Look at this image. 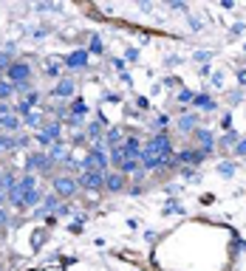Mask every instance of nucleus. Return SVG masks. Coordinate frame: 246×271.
Returning a JSON list of instances; mask_svg holds the SVG:
<instances>
[{
    "label": "nucleus",
    "instance_id": "obj_1",
    "mask_svg": "<svg viewBox=\"0 0 246 271\" xmlns=\"http://www.w3.org/2000/svg\"><path fill=\"white\" fill-rule=\"evenodd\" d=\"M3 79H9L11 85H31V79H34V68H31V62L28 60H14L6 68Z\"/></svg>",
    "mask_w": 246,
    "mask_h": 271
},
{
    "label": "nucleus",
    "instance_id": "obj_2",
    "mask_svg": "<svg viewBox=\"0 0 246 271\" xmlns=\"http://www.w3.org/2000/svg\"><path fill=\"white\" fill-rule=\"evenodd\" d=\"M34 141L40 144L43 150H48V147H54L57 141H62V122H57V119H48V122L37 130V136H34Z\"/></svg>",
    "mask_w": 246,
    "mask_h": 271
},
{
    "label": "nucleus",
    "instance_id": "obj_3",
    "mask_svg": "<svg viewBox=\"0 0 246 271\" xmlns=\"http://www.w3.org/2000/svg\"><path fill=\"white\" fill-rule=\"evenodd\" d=\"M51 186H54V195L60 198V201H71L74 195L79 192V184H77V178L74 175H51Z\"/></svg>",
    "mask_w": 246,
    "mask_h": 271
},
{
    "label": "nucleus",
    "instance_id": "obj_4",
    "mask_svg": "<svg viewBox=\"0 0 246 271\" xmlns=\"http://www.w3.org/2000/svg\"><path fill=\"white\" fill-rule=\"evenodd\" d=\"M77 184H79V192H99V189H105V173L85 170V173L77 175Z\"/></svg>",
    "mask_w": 246,
    "mask_h": 271
},
{
    "label": "nucleus",
    "instance_id": "obj_5",
    "mask_svg": "<svg viewBox=\"0 0 246 271\" xmlns=\"http://www.w3.org/2000/svg\"><path fill=\"white\" fill-rule=\"evenodd\" d=\"M88 65H91V54L85 48H77V51L62 57V68H68V71H88Z\"/></svg>",
    "mask_w": 246,
    "mask_h": 271
},
{
    "label": "nucleus",
    "instance_id": "obj_6",
    "mask_svg": "<svg viewBox=\"0 0 246 271\" xmlns=\"http://www.w3.org/2000/svg\"><path fill=\"white\" fill-rule=\"evenodd\" d=\"M193 139H195V147L204 150V156H207V158L215 153V141H218V136H215L210 127H198V130L193 133Z\"/></svg>",
    "mask_w": 246,
    "mask_h": 271
},
{
    "label": "nucleus",
    "instance_id": "obj_7",
    "mask_svg": "<svg viewBox=\"0 0 246 271\" xmlns=\"http://www.w3.org/2000/svg\"><path fill=\"white\" fill-rule=\"evenodd\" d=\"M139 167L144 173H158V170H164V156H158L156 150H150V147H141Z\"/></svg>",
    "mask_w": 246,
    "mask_h": 271
},
{
    "label": "nucleus",
    "instance_id": "obj_8",
    "mask_svg": "<svg viewBox=\"0 0 246 271\" xmlns=\"http://www.w3.org/2000/svg\"><path fill=\"white\" fill-rule=\"evenodd\" d=\"M204 150H198V147H184V150H178L176 153V161H178V167H198V164H204Z\"/></svg>",
    "mask_w": 246,
    "mask_h": 271
},
{
    "label": "nucleus",
    "instance_id": "obj_9",
    "mask_svg": "<svg viewBox=\"0 0 246 271\" xmlns=\"http://www.w3.org/2000/svg\"><path fill=\"white\" fill-rule=\"evenodd\" d=\"M127 189V178H124L122 173H116V170H108L105 173V192L111 195H119Z\"/></svg>",
    "mask_w": 246,
    "mask_h": 271
},
{
    "label": "nucleus",
    "instance_id": "obj_10",
    "mask_svg": "<svg viewBox=\"0 0 246 271\" xmlns=\"http://www.w3.org/2000/svg\"><path fill=\"white\" fill-rule=\"evenodd\" d=\"M74 93H77V82H74L71 77L57 79V85H54V90H51L54 99H71Z\"/></svg>",
    "mask_w": 246,
    "mask_h": 271
},
{
    "label": "nucleus",
    "instance_id": "obj_11",
    "mask_svg": "<svg viewBox=\"0 0 246 271\" xmlns=\"http://www.w3.org/2000/svg\"><path fill=\"white\" fill-rule=\"evenodd\" d=\"M43 77H48V79H62L65 77V68H62L60 57H48V60L43 62Z\"/></svg>",
    "mask_w": 246,
    "mask_h": 271
},
{
    "label": "nucleus",
    "instance_id": "obj_12",
    "mask_svg": "<svg viewBox=\"0 0 246 271\" xmlns=\"http://www.w3.org/2000/svg\"><path fill=\"white\" fill-rule=\"evenodd\" d=\"M60 203H62V201L57 198V195H54V192H48V195L43 198V203H40V206L34 209V218H45V215H54Z\"/></svg>",
    "mask_w": 246,
    "mask_h": 271
},
{
    "label": "nucleus",
    "instance_id": "obj_13",
    "mask_svg": "<svg viewBox=\"0 0 246 271\" xmlns=\"http://www.w3.org/2000/svg\"><path fill=\"white\" fill-rule=\"evenodd\" d=\"M102 136H105V122H102V119H94V122L85 124V139H88L91 144H99Z\"/></svg>",
    "mask_w": 246,
    "mask_h": 271
},
{
    "label": "nucleus",
    "instance_id": "obj_14",
    "mask_svg": "<svg viewBox=\"0 0 246 271\" xmlns=\"http://www.w3.org/2000/svg\"><path fill=\"white\" fill-rule=\"evenodd\" d=\"M122 147H124V156H127V158H136V161H139V158H141V147H144V141H141L139 136H124Z\"/></svg>",
    "mask_w": 246,
    "mask_h": 271
},
{
    "label": "nucleus",
    "instance_id": "obj_15",
    "mask_svg": "<svg viewBox=\"0 0 246 271\" xmlns=\"http://www.w3.org/2000/svg\"><path fill=\"white\" fill-rule=\"evenodd\" d=\"M45 192H43V186H37V189H28L26 195H23V201H20V209H37L40 203H43Z\"/></svg>",
    "mask_w": 246,
    "mask_h": 271
},
{
    "label": "nucleus",
    "instance_id": "obj_16",
    "mask_svg": "<svg viewBox=\"0 0 246 271\" xmlns=\"http://www.w3.org/2000/svg\"><path fill=\"white\" fill-rule=\"evenodd\" d=\"M45 153H48V158H51L54 164H60V167H62L65 161H68V153H71V147L65 144V141H57V144H54V147H48Z\"/></svg>",
    "mask_w": 246,
    "mask_h": 271
},
{
    "label": "nucleus",
    "instance_id": "obj_17",
    "mask_svg": "<svg viewBox=\"0 0 246 271\" xmlns=\"http://www.w3.org/2000/svg\"><path fill=\"white\" fill-rule=\"evenodd\" d=\"M124 141V133H122V127H108L105 130V136H102V147L105 150H111V147H119Z\"/></svg>",
    "mask_w": 246,
    "mask_h": 271
},
{
    "label": "nucleus",
    "instance_id": "obj_18",
    "mask_svg": "<svg viewBox=\"0 0 246 271\" xmlns=\"http://www.w3.org/2000/svg\"><path fill=\"white\" fill-rule=\"evenodd\" d=\"M178 130H181V136H190V133L198 130V113H184L178 116Z\"/></svg>",
    "mask_w": 246,
    "mask_h": 271
},
{
    "label": "nucleus",
    "instance_id": "obj_19",
    "mask_svg": "<svg viewBox=\"0 0 246 271\" xmlns=\"http://www.w3.org/2000/svg\"><path fill=\"white\" fill-rule=\"evenodd\" d=\"M20 127H23V119L14 116V113H9V116H3V119H0V133H6V136L17 133Z\"/></svg>",
    "mask_w": 246,
    "mask_h": 271
},
{
    "label": "nucleus",
    "instance_id": "obj_20",
    "mask_svg": "<svg viewBox=\"0 0 246 271\" xmlns=\"http://www.w3.org/2000/svg\"><path fill=\"white\" fill-rule=\"evenodd\" d=\"M238 139H241V133H238V130H224V136H218V141H215V147L232 150L238 144Z\"/></svg>",
    "mask_w": 246,
    "mask_h": 271
},
{
    "label": "nucleus",
    "instance_id": "obj_21",
    "mask_svg": "<svg viewBox=\"0 0 246 271\" xmlns=\"http://www.w3.org/2000/svg\"><path fill=\"white\" fill-rule=\"evenodd\" d=\"M43 124H45V113H43V110H37V107L26 116V119H23V127H31V130H40Z\"/></svg>",
    "mask_w": 246,
    "mask_h": 271
},
{
    "label": "nucleus",
    "instance_id": "obj_22",
    "mask_svg": "<svg viewBox=\"0 0 246 271\" xmlns=\"http://www.w3.org/2000/svg\"><path fill=\"white\" fill-rule=\"evenodd\" d=\"M193 105H195V107H201V110H215V107H218V102H215V99L207 93V90H204V93H195Z\"/></svg>",
    "mask_w": 246,
    "mask_h": 271
},
{
    "label": "nucleus",
    "instance_id": "obj_23",
    "mask_svg": "<svg viewBox=\"0 0 246 271\" xmlns=\"http://www.w3.org/2000/svg\"><path fill=\"white\" fill-rule=\"evenodd\" d=\"M11 62H14V43H6L3 51H0V71L6 74V68H9Z\"/></svg>",
    "mask_w": 246,
    "mask_h": 271
},
{
    "label": "nucleus",
    "instance_id": "obj_24",
    "mask_svg": "<svg viewBox=\"0 0 246 271\" xmlns=\"http://www.w3.org/2000/svg\"><path fill=\"white\" fill-rule=\"evenodd\" d=\"M124 158H127V156H124V147H122V144L108 150V161H111V167H114V170H119V167H122Z\"/></svg>",
    "mask_w": 246,
    "mask_h": 271
},
{
    "label": "nucleus",
    "instance_id": "obj_25",
    "mask_svg": "<svg viewBox=\"0 0 246 271\" xmlns=\"http://www.w3.org/2000/svg\"><path fill=\"white\" fill-rule=\"evenodd\" d=\"M68 113H71V116H77V119H85V113H88V105H85L82 99H71Z\"/></svg>",
    "mask_w": 246,
    "mask_h": 271
},
{
    "label": "nucleus",
    "instance_id": "obj_26",
    "mask_svg": "<svg viewBox=\"0 0 246 271\" xmlns=\"http://www.w3.org/2000/svg\"><path fill=\"white\" fill-rule=\"evenodd\" d=\"M139 170H141V167H139V161H136V158H124V161H122V167H119L116 173H122L124 178H127V175H136Z\"/></svg>",
    "mask_w": 246,
    "mask_h": 271
},
{
    "label": "nucleus",
    "instance_id": "obj_27",
    "mask_svg": "<svg viewBox=\"0 0 246 271\" xmlns=\"http://www.w3.org/2000/svg\"><path fill=\"white\" fill-rule=\"evenodd\" d=\"M11 96H14V85L9 79H0V102H9Z\"/></svg>",
    "mask_w": 246,
    "mask_h": 271
},
{
    "label": "nucleus",
    "instance_id": "obj_28",
    "mask_svg": "<svg viewBox=\"0 0 246 271\" xmlns=\"http://www.w3.org/2000/svg\"><path fill=\"white\" fill-rule=\"evenodd\" d=\"M235 170H238L235 161H221L218 164V173L224 175V178H235Z\"/></svg>",
    "mask_w": 246,
    "mask_h": 271
},
{
    "label": "nucleus",
    "instance_id": "obj_29",
    "mask_svg": "<svg viewBox=\"0 0 246 271\" xmlns=\"http://www.w3.org/2000/svg\"><path fill=\"white\" fill-rule=\"evenodd\" d=\"M178 105H193V99H195V90H190V88H181L178 90Z\"/></svg>",
    "mask_w": 246,
    "mask_h": 271
},
{
    "label": "nucleus",
    "instance_id": "obj_30",
    "mask_svg": "<svg viewBox=\"0 0 246 271\" xmlns=\"http://www.w3.org/2000/svg\"><path fill=\"white\" fill-rule=\"evenodd\" d=\"M164 215H184V206L173 198V201H167V206H164Z\"/></svg>",
    "mask_w": 246,
    "mask_h": 271
},
{
    "label": "nucleus",
    "instance_id": "obj_31",
    "mask_svg": "<svg viewBox=\"0 0 246 271\" xmlns=\"http://www.w3.org/2000/svg\"><path fill=\"white\" fill-rule=\"evenodd\" d=\"M9 150H14V136L0 133V153H9Z\"/></svg>",
    "mask_w": 246,
    "mask_h": 271
},
{
    "label": "nucleus",
    "instance_id": "obj_32",
    "mask_svg": "<svg viewBox=\"0 0 246 271\" xmlns=\"http://www.w3.org/2000/svg\"><path fill=\"white\" fill-rule=\"evenodd\" d=\"M14 184H17V178H14L11 173H3V178H0V189H6V192H9Z\"/></svg>",
    "mask_w": 246,
    "mask_h": 271
},
{
    "label": "nucleus",
    "instance_id": "obj_33",
    "mask_svg": "<svg viewBox=\"0 0 246 271\" xmlns=\"http://www.w3.org/2000/svg\"><path fill=\"white\" fill-rule=\"evenodd\" d=\"M85 51H88V54H102V51H105V45H102V40L94 34V37H91V48H85Z\"/></svg>",
    "mask_w": 246,
    "mask_h": 271
},
{
    "label": "nucleus",
    "instance_id": "obj_34",
    "mask_svg": "<svg viewBox=\"0 0 246 271\" xmlns=\"http://www.w3.org/2000/svg\"><path fill=\"white\" fill-rule=\"evenodd\" d=\"M232 153H235V158H246V136L238 139V144L232 147Z\"/></svg>",
    "mask_w": 246,
    "mask_h": 271
},
{
    "label": "nucleus",
    "instance_id": "obj_35",
    "mask_svg": "<svg viewBox=\"0 0 246 271\" xmlns=\"http://www.w3.org/2000/svg\"><path fill=\"white\" fill-rule=\"evenodd\" d=\"M23 102H28L31 107H37V102H40V90H37V88L34 90H28L26 96H23Z\"/></svg>",
    "mask_w": 246,
    "mask_h": 271
},
{
    "label": "nucleus",
    "instance_id": "obj_36",
    "mask_svg": "<svg viewBox=\"0 0 246 271\" xmlns=\"http://www.w3.org/2000/svg\"><path fill=\"white\" fill-rule=\"evenodd\" d=\"M28 144H31V136H14V150H20V147L26 150Z\"/></svg>",
    "mask_w": 246,
    "mask_h": 271
},
{
    "label": "nucleus",
    "instance_id": "obj_37",
    "mask_svg": "<svg viewBox=\"0 0 246 271\" xmlns=\"http://www.w3.org/2000/svg\"><path fill=\"white\" fill-rule=\"evenodd\" d=\"M71 203H60V206H57V212H54V215H57V218H65V215H71Z\"/></svg>",
    "mask_w": 246,
    "mask_h": 271
},
{
    "label": "nucleus",
    "instance_id": "obj_38",
    "mask_svg": "<svg viewBox=\"0 0 246 271\" xmlns=\"http://www.w3.org/2000/svg\"><path fill=\"white\" fill-rule=\"evenodd\" d=\"M221 127H224V130H232V113L221 116Z\"/></svg>",
    "mask_w": 246,
    "mask_h": 271
},
{
    "label": "nucleus",
    "instance_id": "obj_39",
    "mask_svg": "<svg viewBox=\"0 0 246 271\" xmlns=\"http://www.w3.org/2000/svg\"><path fill=\"white\" fill-rule=\"evenodd\" d=\"M9 212H6V206H0V229H3V226H9Z\"/></svg>",
    "mask_w": 246,
    "mask_h": 271
},
{
    "label": "nucleus",
    "instance_id": "obj_40",
    "mask_svg": "<svg viewBox=\"0 0 246 271\" xmlns=\"http://www.w3.org/2000/svg\"><path fill=\"white\" fill-rule=\"evenodd\" d=\"M210 51H195V62H210Z\"/></svg>",
    "mask_w": 246,
    "mask_h": 271
},
{
    "label": "nucleus",
    "instance_id": "obj_41",
    "mask_svg": "<svg viewBox=\"0 0 246 271\" xmlns=\"http://www.w3.org/2000/svg\"><path fill=\"white\" fill-rule=\"evenodd\" d=\"M153 124H156V127H167L170 119H167V116H156V119H153Z\"/></svg>",
    "mask_w": 246,
    "mask_h": 271
},
{
    "label": "nucleus",
    "instance_id": "obj_42",
    "mask_svg": "<svg viewBox=\"0 0 246 271\" xmlns=\"http://www.w3.org/2000/svg\"><path fill=\"white\" fill-rule=\"evenodd\" d=\"M11 113V105L9 102H0V119H3V116H9Z\"/></svg>",
    "mask_w": 246,
    "mask_h": 271
},
{
    "label": "nucleus",
    "instance_id": "obj_43",
    "mask_svg": "<svg viewBox=\"0 0 246 271\" xmlns=\"http://www.w3.org/2000/svg\"><path fill=\"white\" fill-rule=\"evenodd\" d=\"M181 175H184V178H190V181H193V170H190V167H181Z\"/></svg>",
    "mask_w": 246,
    "mask_h": 271
},
{
    "label": "nucleus",
    "instance_id": "obj_44",
    "mask_svg": "<svg viewBox=\"0 0 246 271\" xmlns=\"http://www.w3.org/2000/svg\"><path fill=\"white\" fill-rule=\"evenodd\" d=\"M238 82H241V85H246V71L244 68L238 71Z\"/></svg>",
    "mask_w": 246,
    "mask_h": 271
},
{
    "label": "nucleus",
    "instance_id": "obj_45",
    "mask_svg": "<svg viewBox=\"0 0 246 271\" xmlns=\"http://www.w3.org/2000/svg\"><path fill=\"white\" fill-rule=\"evenodd\" d=\"M6 203V189H0V206Z\"/></svg>",
    "mask_w": 246,
    "mask_h": 271
},
{
    "label": "nucleus",
    "instance_id": "obj_46",
    "mask_svg": "<svg viewBox=\"0 0 246 271\" xmlns=\"http://www.w3.org/2000/svg\"><path fill=\"white\" fill-rule=\"evenodd\" d=\"M0 178H3V170H0Z\"/></svg>",
    "mask_w": 246,
    "mask_h": 271
},
{
    "label": "nucleus",
    "instance_id": "obj_47",
    "mask_svg": "<svg viewBox=\"0 0 246 271\" xmlns=\"http://www.w3.org/2000/svg\"><path fill=\"white\" fill-rule=\"evenodd\" d=\"M0 79H3V71H0Z\"/></svg>",
    "mask_w": 246,
    "mask_h": 271
}]
</instances>
